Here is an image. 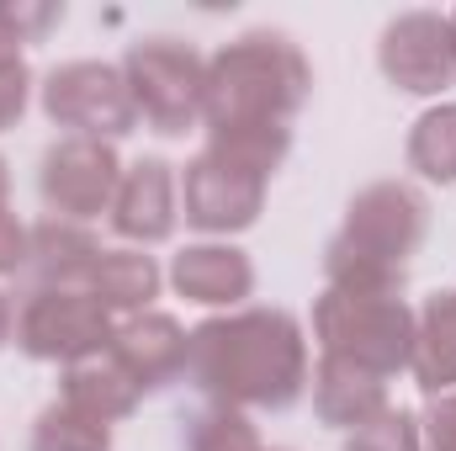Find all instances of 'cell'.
I'll return each instance as SVG.
<instances>
[{"mask_svg":"<svg viewBox=\"0 0 456 451\" xmlns=\"http://www.w3.org/2000/svg\"><path fill=\"white\" fill-rule=\"evenodd\" d=\"M32 451H112V425L69 409L64 398H53L37 420H32Z\"/></svg>","mask_w":456,"mask_h":451,"instance_id":"ffe728a7","label":"cell"},{"mask_svg":"<svg viewBox=\"0 0 456 451\" xmlns=\"http://www.w3.org/2000/svg\"><path fill=\"white\" fill-rule=\"evenodd\" d=\"M27 107H32V70H27V59L0 64V133L16 127L27 117Z\"/></svg>","mask_w":456,"mask_h":451,"instance_id":"603a6c76","label":"cell"},{"mask_svg":"<svg viewBox=\"0 0 456 451\" xmlns=\"http://www.w3.org/2000/svg\"><path fill=\"white\" fill-rule=\"evenodd\" d=\"M260 451H265V447H260Z\"/></svg>","mask_w":456,"mask_h":451,"instance_id":"4dcf8cb0","label":"cell"},{"mask_svg":"<svg viewBox=\"0 0 456 451\" xmlns=\"http://www.w3.org/2000/svg\"><path fill=\"white\" fill-rule=\"evenodd\" d=\"M37 102L43 117L53 127H64V138H102L117 144L138 127V107L127 96V80H122V64L107 59H69V64H53L37 86Z\"/></svg>","mask_w":456,"mask_h":451,"instance_id":"8992f818","label":"cell"},{"mask_svg":"<svg viewBox=\"0 0 456 451\" xmlns=\"http://www.w3.org/2000/svg\"><path fill=\"white\" fill-rule=\"evenodd\" d=\"M414 382L441 398L456 388V287L425 298L419 308V335H414Z\"/></svg>","mask_w":456,"mask_h":451,"instance_id":"ac0fdd59","label":"cell"},{"mask_svg":"<svg viewBox=\"0 0 456 451\" xmlns=\"http://www.w3.org/2000/svg\"><path fill=\"white\" fill-rule=\"evenodd\" d=\"M452 27H456V11H452Z\"/></svg>","mask_w":456,"mask_h":451,"instance_id":"f546056e","label":"cell"},{"mask_svg":"<svg viewBox=\"0 0 456 451\" xmlns=\"http://www.w3.org/2000/svg\"><path fill=\"white\" fill-rule=\"evenodd\" d=\"M0 208H11V165H5V154H0Z\"/></svg>","mask_w":456,"mask_h":451,"instance_id":"f1b7e54d","label":"cell"},{"mask_svg":"<svg viewBox=\"0 0 456 451\" xmlns=\"http://www.w3.org/2000/svg\"><path fill=\"white\" fill-rule=\"evenodd\" d=\"M377 70L403 96H441L456 86L452 11H398L377 37Z\"/></svg>","mask_w":456,"mask_h":451,"instance_id":"9c48e42d","label":"cell"},{"mask_svg":"<svg viewBox=\"0 0 456 451\" xmlns=\"http://www.w3.org/2000/svg\"><path fill=\"white\" fill-rule=\"evenodd\" d=\"M11 330H16V303H11V298L0 292V350L11 345Z\"/></svg>","mask_w":456,"mask_h":451,"instance_id":"83f0119b","label":"cell"},{"mask_svg":"<svg viewBox=\"0 0 456 451\" xmlns=\"http://www.w3.org/2000/svg\"><path fill=\"white\" fill-rule=\"evenodd\" d=\"M186 377L224 409H292L308 382V335L287 308H233L191 330Z\"/></svg>","mask_w":456,"mask_h":451,"instance_id":"6da1fadb","label":"cell"},{"mask_svg":"<svg viewBox=\"0 0 456 451\" xmlns=\"http://www.w3.org/2000/svg\"><path fill=\"white\" fill-rule=\"evenodd\" d=\"M308 388H314V414L330 430H345V436L371 425L382 409H393L387 404V377H371V372H361L350 361H335V356H319Z\"/></svg>","mask_w":456,"mask_h":451,"instance_id":"5bb4252c","label":"cell"},{"mask_svg":"<svg viewBox=\"0 0 456 451\" xmlns=\"http://www.w3.org/2000/svg\"><path fill=\"white\" fill-rule=\"evenodd\" d=\"M414 335H419V308H409L403 292H335V287H324L314 303L319 350L371 372V377L409 372Z\"/></svg>","mask_w":456,"mask_h":451,"instance_id":"277c9868","label":"cell"},{"mask_svg":"<svg viewBox=\"0 0 456 451\" xmlns=\"http://www.w3.org/2000/svg\"><path fill=\"white\" fill-rule=\"evenodd\" d=\"M170 287L186 298V303H202V308H244V298L255 292V260L228 244V239H202V244H186L175 260H170Z\"/></svg>","mask_w":456,"mask_h":451,"instance_id":"4fadbf2b","label":"cell"},{"mask_svg":"<svg viewBox=\"0 0 456 451\" xmlns=\"http://www.w3.org/2000/svg\"><path fill=\"white\" fill-rule=\"evenodd\" d=\"M5 5V16H11V27L21 32V43H32V37H43L48 27H59L64 21V5H32V0H0Z\"/></svg>","mask_w":456,"mask_h":451,"instance_id":"484cf974","label":"cell"},{"mask_svg":"<svg viewBox=\"0 0 456 451\" xmlns=\"http://www.w3.org/2000/svg\"><path fill=\"white\" fill-rule=\"evenodd\" d=\"M122 170L127 165L117 160V144H102V138H53L43 149V165H37V197H43L48 218L96 224L102 213H112Z\"/></svg>","mask_w":456,"mask_h":451,"instance_id":"ba28073f","label":"cell"},{"mask_svg":"<svg viewBox=\"0 0 456 451\" xmlns=\"http://www.w3.org/2000/svg\"><path fill=\"white\" fill-rule=\"evenodd\" d=\"M430 234V202L409 181H371L350 197L340 234L324 244V287L403 292L409 260Z\"/></svg>","mask_w":456,"mask_h":451,"instance_id":"3957f363","label":"cell"},{"mask_svg":"<svg viewBox=\"0 0 456 451\" xmlns=\"http://www.w3.org/2000/svg\"><path fill=\"white\" fill-rule=\"evenodd\" d=\"M107 356L133 377L138 393H159V388H170V382L186 377V361H191V330H181V319L149 308V314L117 319Z\"/></svg>","mask_w":456,"mask_h":451,"instance_id":"7c38bea8","label":"cell"},{"mask_svg":"<svg viewBox=\"0 0 456 451\" xmlns=\"http://www.w3.org/2000/svg\"><path fill=\"white\" fill-rule=\"evenodd\" d=\"M117 319L86 292V287H32L16 303V350L32 361L75 366L91 356H107Z\"/></svg>","mask_w":456,"mask_h":451,"instance_id":"52a82bcc","label":"cell"},{"mask_svg":"<svg viewBox=\"0 0 456 451\" xmlns=\"http://www.w3.org/2000/svg\"><path fill=\"white\" fill-rule=\"evenodd\" d=\"M340 451H425L419 414H409V409H382L371 425L350 430Z\"/></svg>","mask_w":456,"mask_h":451,"instance_id":"7402d4cb","label":"cell"},{"mask_svg":"<svg viewBox=\"0 0 456 451\" xmlns=\"http://www.w3.org/2000/svg\"><path fill=\"white\" fill-rule=\"evenodd\" d=\"M419 430H425V451H456V388L425 404Z\"/></svg>","mask_w":456,"mask_h":451,"instance_id":"cb8c5ba5","label":"cell"},{"mask_svg":"<svg viewBox=\"0 0 456 451\" xmlns=\"http://www.w3.org/2000/svg\"><path fill=\"white\" fill-rule=\"evenodd\" d=\"M107 218H112L117 239H127L133 250L165 244L181 224V176H175V165L159 160V154L133 160L122 170V186H117V202Z\"/></svg>","mask_w":456,"mask_h":451,"instance_id":"8fae6325","label":"cell"},{"mask_svg":"<svg viewBox=\"0 0 456 451\" xmlns=\"http://www.w3.org/2000/svg\"><path fill=\"white\" fill-rule=\"evenodd\" d=\"M403 160L419 181L430 186H456V102H436L430 112L414 117Z\"/></svg>","mask_w":456,"mask_h":451,"instance_id":"d6986e66","label":"cell"},{"mask_svg":"<svg viewBox=\"0 0 456 451\" xmlns=\"http://www.w3.org/2000/svg\"><path fill=\"white\" fill-rule=\"evenodd\" d=\"M122 80L138 107V122H149L165 138H181L202 122L208 102V59L181 37H138L122 53Z\"/></svg>","mask_w":456,"mask_h":451,"instance_id":"5b68a950","label":"cell"},{"mask_svg":"<svg viewBox=\"0 0 456 451\" xmlns=\"http://www.w3.org/2000/svg\"><path fill=\"white\" fill-rule=\"evenodd\" d=\"M16 59H21V32L11 27V16L0 5V64H16Z\"/></svg>","mask_w":456,"mask_h":451,"instance_id":"4316f807","label":"cell"},{"mask_svg":"<svg viewBox=\"0 0 456 451\" xmlns=\"http://www.w3.org/2000/svg\"><path fill=\"white\" fill-rule=\"evenodd\" d=\"M265 176L233 165L224 154L202 149L197 160H186L181 170V218L213 239H228V234H244L265 213Z\"/></svg>","mask_w":456,"mask_h":451,"instance_id":"30bf717a","label":"cell"},{"mask_svg":"<svg viewBox=\"0 0 456 451\" xmlns=\"http://www.w3.org/2000/svg\"><path fill=\"white\" fill-rule=\"evenodd\" d=\"M186 451H260V430H255V420L244 409L208 404L186 425Z\"/></svg>","mask_w":456,"mask_h":451,"instance_id":"44dd1931","label":"cell"},{"mask_svg":"<svg viewBox=\"0 0 456 451\" xmlns=\"http://www.w3.org/2000/svg\"><path fill=\"white\" fill-rule=\"evenodd\" d=\"M96 260H102V239L91 234V224H69V218L32 224L27 271H32L37 287H86Z\"/></svg>","mask_w":456,"mask_h":451,"instance_id":"9a60e30c","label":"cell"},{"mask_svg":"<svg viewBox=\"0 0 456 451\" xmlns=\"http://www.w3.org/2000/svg\"><path fill=\"white\" fill-rule=\"evenodd\" d=\"M314 91V64L308 53L276 32L255 27L239 32L208 59V102H202V127L228 133V127H292Z\"/></svg>","mask_w":456,"mask_h":451,"instance_id":"7a4b0ae2","label":"cell"},{"mask_svg":"<svg viewBox=\"0 0 456 451\" xmlns=\"http://www.w3.org/2000/svg\"><path fill=\"white\" fill-rule=\"evenodd\" d=\"M27 255H32V228L21 224L11 208H0V276L27 271Z\"/></svg>","mask_w":456,"mask_h":451,"instance_id":"d4e9b609","label":"cell"},{"mask_svg":"<svg viewBox=\"0 0 456 451\" xmlns=\"http://www.w3.org/2000/svg\"><path fill=\"white\" fill-rule=\"evenodd\" d=\"M159 287H165L159 260L143 255V250H133V244H122V250H102V260H96V271H91V282H86V292H91L112 319L149 314V303L159 298Z\"/></svg>","mask_w":456,"mask_h":451,"instance_id":"2e32d148","label":"cell"},{"mask_svg":"<svg viewBox=\"0 0 456 451\" xmlns=\"http://www.w3.org/2000/svg\"><path fill=\"white\" fill-rule=\"evenodd\" d=\"M59 398H64L69 409H80V414L102 420V425L127 420V414L143 404V393L133 388V377L117 366L112 356H91V361L64 366V377H59Z\"/></svg>","mask_w":456,"mask_h":451,"instance_id":"e0dca14e","label":"cell"}]
</instances>
